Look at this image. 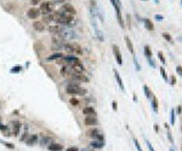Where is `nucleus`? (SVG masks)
I'll use <instances>...</instances> for the list:
<instances>
[{
	"instance_id": "1",
	"label": "nucleus",
	"mask_w": 182,
	"mask_h": 151,
	"mask_svg": "<svg viewBox=\"0 0 182 151\" xmlns=\"http://www.w3.org/2000/svg\"><path fill=\"white\" fill-rule=\"evenodd\" d=\"M66 92L71 95H85L86 90L83 88L82 86H79L78 84H71L66 87Z\"/></svg>"
},
{
	"instance_id": "2",
	"label": "nucleus",
	"mask_w": 182,
	"mask_h": 151,
	"mask_svg": "<svg viewBox=\"0 0 182 151\" xmlns=\"http://www.w3.org/2000/svg\"><path fill=\"white\" fill-rule=\"evenodd\" d=\"M64 45H66V40H64L63 38H61L60 35H52V38H51L52 50L61 51V50L64 49Z\"/></svg>"
},
{
	"instance_id": "3",
	"label": "nucleus",
	"mask_w": 182,
	"mask_h": 151,
	"mask_svg": "<svg viewBox=\"0 0 182 151\" xmlns=\"http://www.w3.org/2000/svg\"><path fill=\"white\" fill-rule=\"evenodd\" d=\"M58 35L61 38H63L64 40H74L77 39V33L74 32L71 27H66V28H62L60 32Z\"/></svg>"
},
{
	"instance_id": "4",
	"label": "nucleus",
	"mask_w": 182,
	"mask_h": 151,
	"mask_svg": "<svg viewBox=\"0 0 182 151\" xmlns=\"http://www.w3.org/2000/svg\"><path fill=\"white\" fill-rule=\"evenodd\" d=\"M64 65H68V67H72V65H75L78 63H80V60L78 57H74V56H67V57H63L60 59Z\"/></svg>"
},
{
	"instance_id": "5",
	"label": "nucleus",
	"mask_w": 182,
	"mask_h": 151,
	"mask_svg": "<svg viewBox=\"0 0 182 151\" xmlns=\"http://www.w3.org/2000/svg\"><path fill=\"white\" fill-rule=\"evenodd\" d=\"M114 9H116V13H117V18H118V22H119V25L121 27V28H124V19H123V16H121V12H120V5L117 4L116 0H111Z\"/></svg>"
},
{
	"instance_id": "6",
	"label": "nucleus",
	"mask_w": 182,
	"mask_h": 151,
	"mask_svg": "<svg viewBox=\"0 0 182 151\" xmlns=\"http://www.w3.org/2000/svg\"><path fill=\"white\" fill-rule=\"evenodd\" d=\"M52 9H53L52 3H49V1H43L42 4H40V12L44 13V15H49V13H51Z\"/></svg>"
},
{
	"instance_id": "7",
	"label": "nucleus",
	"mask_w": 182,
	"mask_h": 151,
	"mask_svg": "<svg viewBox=\"0 0 182 151\" xmlns=\"http://www.w3.org/2000/svg\"><path fill=\"white\" fill-rule=\"evenodd\" d=\"M87 135H89L90 138H92L93 140H102L103 141V134L101 133L98 129H96V128L90 129V131L87 132Z\"/></svg>"
},
{
	"instance_id": "8",
	"label": "nucleus",
	"mask_w": 182,
	"mask_h": 151,
	"mask_svg": "<svg viewBox=\"0 0 182 151\" xmlns=\"http://www.w3.org/2000/svg\"><path fill=\"white\" fill-rule=\"evenodd\" d=\"M112 50H113V53H114V57H116V60L119 65L123 64V57H121V52L119 50V47L117 45H113L112 46Z\"/></svg>"
},
{
	"instance_id": "9",
	"label": "nucleus",
	"mask_w": 182,
	"mask_h": 151,
	"mask_svg": "<svg viewBox=\"0 0 182 151\" xmlns=\"http://www.w3.org/2000/svg\"><path fill=\"white\" fill-rule=\"evenodd\" d=\"M40 9H37V8H32L28 10V12H27V17L30 18V19H35L40 16Z\"/></svg>"
},
{
	"instance_id": "10",
	"label": "nucleus",
	"mask_w": 182,
	"mask_h": 151,
	"mask_svg": "<svg viewBox=\"0 0 182 151\" xmlns=\"http://www.w3.org/2000/svg\"><path fill=\"white\" fill-rule=\"evenodd\" d=\"M85 126H96L98 125V120L96 119V116H86L84 120Z\"/></svg>"
},
{
	"instance_id": "11",
	"label": "nucleus",
	"mask_w": 182,
	"mask_h": 151,
	"mask_svg": "<svg viewBox=\"0 0 182 151\" xmlns=\"http://www.w3.org/2000/svg\"><path fill=\"white\" fill-rule=\"evenodd\" d=\"M21 127H22V123L19 121H12L11 122V128H12L13 135H18L19 131H21Z\"/></svg>"
},
{
	"instance_id": "12",
	"label": "nucleus",
	"mask_w": 182,
	"mask_h": 151,
	"mask_svg": "<svg viewBox=\"0 0 182 151\" xmlns=\"http://www.w3.org/2000/svg\"><path fill=\"white\" fill-rule=\"evenodd\" d=\"M61 10H62L63 12H66V13H68V15H71V16H73V15H75V13H77V10L74 9L71 4H64Z\"/></svg>"
},
{
	"instance_id": "13",
	"label": "nucleus",
	"mask_w": 182,
	"mask_h": 151,
	"mask_svg": "<svg viewBox=\"0 0 182 151\" xmlns=\"http://www.w3.org/2000/svg\"><path fill=\"white\" fill-rule=\"evenodd\" d=\"M38 141H39V137L37 134H32L28 137V139H27V145L33 146V145H35V144H38Z\"/></svg>"
},
{
	"instance_id": "14",
	"label": "nucleus",
	"mask_w": 182,
	"mask_h": 151,
	"mask_svg": "<svg viewBox=\"0 0 182 151\" xmlns=\"http://www.w3.org/2000/svg\"><path fill=\"white\" fill-rule=\"evenodd\" d=\"M48 149L50 151H62L63 150V145L62 144H57V143H51L48 146Z\"/></svg>"
},
{
	"instance_id": "15",
	"label": "nucleus",
	"mask_w": 182,
	"mask_h": 151,
	"mask_svg": "<svg viewBox=\"0 0 182 151\" xmlns=\"http://www.w3.org/2000/svg\"><path fill=\"white\" fill-rule=\"evenodd\" d=\"M51 143H52V141H51L50 137L44 135V134L42 135V138H40V145H42V146H49Z\"/></svg>"
},
{
	"instance_id": "16",
	"label": "nucleus",
	"mask_w": 182,
	"mask_h": 151,
	"mask_svg": "<svg viewBox=\"0 0 182 151\" xmlns=\"http://www.w3.org/2000/svg\"><path fill=\"white\" fill-rule=\"evenodd\" d=\"M83 114L86 116H95L96 115V110L92 106H86L83 109Z\"/></svg>"
},
{
	"instance_id": "17",
	"label": "nucleus",
	"mask_w": 182,
	"mask_h": 151,
	"mask_svg": "<svg viewBox=\"0 0 182 151\" xmlns=\"http://www.w3.org/2000/svg\"><path fill=\"white\" fill-rule=\"evenodd\" d=\"M90 146L93 149H102L104 146V141L102 140H92L90 143Z\"/></svg>"
},
{
	"instance_id": "18",
	"label": "nucleus",
	"mask_w": 182,
	"mask_h": 151,
	"mask_svg": "<svg viewBox=\"0 0 182 151\" xmlns=\"http://www.w3.org/2000/svg\"><path fill=\"white\" fill-rule=\"evenodd\" d=\"M114 76H116V80H117V82H118V85H119V87H120V90H121V91H124V84H123V80H121L120 74L117 71V69H114Z\"/></svg>"
},
{
	"instance_id": "19",
	"label": "nucleus",
	"mask_w": 182,
	"mask_h": 151,
	"mask_svg": "<svg viewBox=\"0 0 182 151\" xmlns=\"http://www.w3.org/2000/svg\"><path fill=\"white\" fill-rule=\"evenodd\" d=\"M124 40H125V44H126V46H127V49H129L130 53H131V54H134V53H135V52H134V44H132L131 39H130L129 36H125V38H124Z\"/></svg>"
},
{
	"instance_id": "20",
	"label": "nucleus",
	"mask_w": 182,
	"mask_h": 151,
	"mask_svg": "<svg viewBox=\"0 0 182 151\" xmlns=\"http://www.w3.org/2000/svg\"><path fill=\"white\" fill-rule=\"evenodd\" d=\"M61 27L57 24V25H51V27H49V32L52 34V35H58L60 34V32H61Z\"/></svg>"
},
{
	"instance_id": "21",
	"label": "nucleus",
	"mask_w": 182,
	"mask_h": 151,
	"mask_svg": "<svg viewBox=\"0 0 182 151\" xmlns=\"http://www.w3.org/2000/svg\"><path fill=\"white\" fill-rule=\"evenodd\" d=\"M152 109L154 113H158L159 110V102L157 97H152Z\"/></svg>"
},
{
	"instance_id": "22",
	"label": "nucleus",
	"mask_w": 182,
	"mask_h": 151,
	"mask_svg": "<svg viewBox=\"0 0 182 151\" xmlns=\"http://www.w3.org/2000/svg\"><path fill=\"white\" fill-rule=\"evenodd\" d=\"M33 28H34L37 32H43V30H45L44 24H43L42 22H38V21H35V22L33 23Z\"/></svg>"
},
{
	"instance_id": "23",
	"label": "nucleus",
	"mask_w": 182,
	"mask_h": 151,
	"mask_svg": "<svg viewBox=\"0 0 182 151\" xmlns=\"http://www.w3.org/2000/svg\"><path fill=\"white\" fill-rule=\"evenodd\" d=\"M145 25H146V29L147 30H154V24H153V22H152V21L151 19H145Z\"/></svg>"
},
{
	"instance_id": "24",
	"label": "nucleus",
	"mask_w": 182,
	"mask_h": 151,
	"mask_svg": "<svg viewBox=\"0 0 182 151\" xmlns=\"http://www.w3.org/2000/svg\"><path fill=\"white\" fill-rule=\"evenodd\" d=\"M64 56H63V53H61V52H57V53H55V54H52L51 57H49L46 60H55V59H61V58H63Z\"/></svg>"
},
{
	"instance_id": "25",
	"label": "nucleus",
	"mask_w": 182,
	"mask_h": 151,
	"mask_svg": "<svg viewBox=\"0 0 182 151\" xmlns=\"http://www.w3.org/2000/svg\"><path fill=\"white\" fill-rule=\"evenodd\" d=\"M143 91H145L146 97H147L148 99H152V97H153V93H152V91L149 90V87L145 85V86H143Z\"/></svg>"
},
{
	"instance_id": "26",
	"label": "nucleus",
	"mask_w": 182,
	"mask_h": 151,
	"mask_svg": "<svg viewBox=\"0 0 182 151\" xmlns=\"http://www.w3.org/2000/svg\"><path fill=\"white\" fill-rule=\"evenodd\" d=\"M164 126H165L166 131H167V139H169L170 144H174V138H172V134H171V131H170V127H169V125H167V123H165Z\"/></svg>"
},
{
	"instance_id": "27",
	"label": "nucleus",
	"mask_w": 182,
	"mask_h": 151,
	"mask_svg": "<svg viewBox=\"0 0 182 151\" xmlns=\"http://www.w3.org/2000/svg\"><path fill=\"white\" fill-rule=\"evenodd\" d=\"M145 54H146V57H147L148 60L152 59V51H151L149 46H145Z\"/></svg>"
},
{
	"instance_id": "28",
	"label": "nucleus",
	"mask_w": 182,
	"mask_h": 151,
	"mask_svg": "<svg viewBox=\"0 0 182 151\" xmlns=\"http://www.w3.org/2000/svg\"><path fill=\"white\" fill-rule=\"evenodd\" d=\"M52 21H55V17H53L51 13H49V15H44V22L46 23H51Z\"/></svg>"
},
{
	"instance_id": "29",
	"label": "nucleus",
	"mask_w": 182,
	"mask_h": 151,
	"mask_svg": "<svg viewBox=\"0 0 182 151\" xmlns=\"http://www.w3.org/2000/svg\"><path fill=\"white\" fill-rule=\"evenodd\" d=\"M163 38L167 41V43H170V44H172L174 43V40H172V36L170 35L169 33H163Z\"/></svg>"
},
{
	"instance_id": "30",
	"label": "nucleus",
	"mask_w": 182,
	"mask_h": 151,
	"mask_svg": "<svg viewBox=\"0 0 182 151\" xmlns=\"http://www.w3.org/2000/svg\"><path fill=\"white\" fill-rule=\"evenodd\" d=\"M69 103H71L73 106H79V104H80V102H79L77 98H71V99H69Z\"/></svg>"
},
{
	"instance_id": "31",
	"label": "nucleus",
	"mask_w": 182,
	"mask_h": 151,
	"mask_svg": "<svg viewBox=\"0 0 182 151\" xmlns=\"http://www.w3.org/2000/svg\"><path fill=\"white\" fill-rule=\"evenodd\" d=\"M170 123L175 125V109H171L170 111Z\"/></svg>"
},
{
	"instance_id": "32",
	"label": "nucleus",
	"mask_w": 182,
	"mask_h": 151,
	"mask_svg": "<svg viewBox=\"0 0 182 151\" xmlns=\"http://www.w3.org/2000/svg\"><path fill=\"white\" fill-rule=\"evenodd\" d=\"M134 144H135V148H136V150H137V151H143V150H142V148H141V145H140L138 140H137L136 138H134Z\"/></svg>"
},
{
	"instance_id": "33",
	"label": "nucleus",
	"mask_w": 182,
	"mask_h": 151,
	"mask_svg": "<svg viewBox=\"0 0 182 151\" xmlns=\"http://www.w3.org/2000/svg\"><path fill=\"white\" fill-rule=\"evenodd\" d=\"M158 58H159V60H160L163 64L166 63V62H165V58H164V54H163V52H161V51H158Z\"/></svg>"
},
{
	"instance_id": "34",
	"label": "nucleus",
	"mask_w": 182,
	"mask_h": 151,
	"mask_svg": "<svg viewBox=\"0 0 182 151\" xmlns=\"http://www.w3.org/2000/svg\"><path fill=\"white\" fill-rule=\"evenodd\" d=\"M22 70V67L21 65H15V68H12L11 69V73L12 74H16V73H19Z\"/></svg>"
},
{
	"instance_id": "35",
	"label": "nucleus",
	"mask_w": 182,
	"mask_h": 151,
	"mask_svg": "<svg viewBox=\"0 0 182 151\" xmlns=\"http://www.w3.org/2000/svg\"><path fill=\"white\" fill-rule=\"evenodd\" d=\"M73 47H74V53H78V54L83 53V51H82V49H80L79 45H73Z\"/></svg>"
},
{
	"instance_id": "36",
	"label": "nucleus",
	"mask_w": 182,
	"mask_h": 151,
	"mask_svg": "<svg viewBox=\"0 0 182 151\" xmlns=\"http://www.w3.org/2000/svg\"><path fill=\"white\" fill-rule=\"evenodd\" d=\"M160 74H161V76H163V79L166 81L167 80V75H166V71H165V69H164L163 67L160 68Z\"/></svg>"
},
{
	"instance_id": "37",
	"label": "nucleus",
	"mask_w": 182,
	"mask_h": 151,
	"mask_svg": "<svg viewBox=\"0 0 182 151\" xmlns=\"http://www.w3.org/2000/svg\"><path fill=\"white\" fill-rule=\"evenodd\" d=\"M134 63H135V65H136V70L140 71V70H141V67H140V64H138V62H137L136 57H134Z\"/></svg>"
},
{
	"instance_id": "38",
	"label": "nucleus",
	"mask_w": 182,
	"mask_h": 151,
	"mask_svg": "<svg viewBox=\"0 0 182 151\" xmlns=\"http://www.w3.org/2000/svg\"><path fill=\"white\" fill-rule=\"evenodd\" d=\"M5 146H8V148H10V149H15V145L13 144H11V143H6V141H1Z\"/></svg>"
},
{
	"instance_id": "39",
	"label": "nucleus",
	"mask_w": 182,
	"mask_h": 151,
	"mask_svg": "<svg viewBox=\"0 0 182 151\" xmlns=\"http://www.w3.org/2000/svg\"><path fill=\"white\" fill-rule=\"evenodd\" d=\"M146 144H147V148H148V150H149V151H156V150H154V149H153V146H152V144L149 143V140H146Z\"/></svg>"
},
{
	"instance_id": "40",
	"label": "nucleus",
	"mask_w": 182,
	"mask_h": 151,
	"mask_svg": "<svg viewBox=\"0 0 182 151\" xmlns=\"http://www.w3.org/2000/svg\"><path fill=\"white\" fill-rule=\"evenodd\" d=\"M176 73L180 75V76L182 78V67L181 65H179V67H176Z\"/></svg>"
},
{
	"instance_id": "41",
	"label": "nucleus",
	"mask_w": 182,
	"mask_h": 151,
	"mask_svg": "<svg viewBox=\"0 0 182 151\" xmlns=\"http://www.w3.org/2000/svg\"><path fill=\"white\" fill-rule=\"evenodd\" d=\"M66 151H79V149L77 146H71V148H67Z\"/></svg>"
},
{
	"instance_id": "42",
	"label": "nucleus",
	"mask_w": 182,
	"mask_h": 151,
	"mask_svg": "<svg viewBox=\"0 0 182 151\" xmlns=\"http://www.w3.org/2000/svg\"><path fill=\"white\" fill-rule=\"evenodd\" d=\"M8 126H4V125H1V123H0V131H3V132H6L8 131Z\"/></svg>"
},
{
	"instance_id": "43",
	"label": "nucleus",
	"mask_w": 182,
	"mask_h": 151,
	"mask_svg": "<svg viewBox=\"0 0 182 151\" xmlns=\"http://www.w3.org/2000/svg\"><path fill=\"white\" fill-rule=\"evenodd\" d=\"M175 84H176V78H175V76H171V80H170V85H171V86H174Z\"/></svg>"
},
{
	"instance_id": "44",
	"label": "nucleus",
	"mask_w": 182,
	"mask_h": 151,
	"mask_svg": "<svg viewBox=\"0 0 182 151\" xmlns=\"http://www.w3.org/2000/svg\"><path fill=\"white\" fill-rule=\"evenodd\" d=\"M112 105H113V110H114V111H117V110H118V104H117V102H113V103H112Z\"/></svg>"
},
{
	"instance_id": "45",
	"label": "nucleus",
	"mask_w": 182,
	"mask_h": 151,
	"mask_svg": "<svg viewBox=\"0 0 182 151\" xmlns=\"http://www.w3.org/2000/svg\"><path fill=\"white\" fill-rule=\"evenodd\" d=\"M156 19H157V21H161V19H163V16H160V15H156Z\"/></svg>"
},
{
	"instance_id": "46",
	"label": "nucleus",
	"mask_w": 182,
	"mask_h": 151,
	"mask_svg": "<svg viewBox=\"0 0 182 151\" xmlns=\"http://www.w3.org/2000/svg\"><path fill=\"white\" fill-rule=\"evenodd\" d=\"M181 113H182V106L179 105V106H177V114H181Z\"/></svg>"
},
{
	"instance_id": "47",
	"label": "nucleus",
	"mask_w": 182,
	"mask_h": 151,
	"mask_svg": "<svg viewBox=\"0 0 182 151\" xmlns=\"http://www.w3.org/2000/svg\"><path fill=\"white\" fill-rule=\"evenodd\" d=\"M40 3V0H32V4L33 5H37V4H39Z\"/></svg>"
},
{
	"instance_id": "48",
	"label": "nucleus",
	"mask_w": 182,
	"mask_h": 151,
	"mask_svg": "<svg viewBox=\"0 0 182 151\" xmlns=\"http://www.w3.org/2000/svg\"><path fill=\"white\" fill-rule=\"evenodd\" d=\"M53 3H58V4H62V3H64V0H53Z\"/></svg>"
},
{
	"instance_id": "49",
	"label": "nucleus",
	"mask_w": 182,
	"mask_h": 151,
	"mask_svg": "<svg viewBox=\"0 0 182 151\" xmlns=\"http://www.w3.org/2000/svg\"><path fill=\"white\" fill-rule=\"evenodd\" d=\"M154 131H156V132H158V131H159V128H158V126H157V125H154Z\"/></svg>"
},
{
	"instance_id": "50",
	"label": "nucleus",
	"mask_w": 182,
	"mask_h": 151,
	"mask_svg": "<svg viewBox=\"0 0 182 151\" xmlns=\"http://www.w3.org/2000/svg\"><path fill=\"white\" fill-rule=\"evenodd\" d=\"M134 102H137V97H136V94H134Z\"/></svg>"
},
{
	"instance_id": "51",
	"label": "nucleus",
	"mask_w": 182,
	"mask_h": 151,
	"mask_svg": "<svg viewBox=\"0 0 182 151\" xmlns=\"http://www.w3.org/2000/svg\"><path fill=\"white\" fill-rule=\"evenodd\" d=\"M83 151H91V150H87V149H84Z\"/></svg>"
},
{
	"instance_id": "52",
	"label": "nucleus",
	"mask_w": 182,
	"mask_h": 151,
	"mask_svg": "<svg viewBox=\"0 0 182 151\" xmlns=\"http://www.w3.org/2000/svg\"><path fill=\"white\" fill-rule=\"evenodd\" d=\"M0 123H1V119H0Z\"/></svg>"
},
{
	"instance_id": "53",
	"label": "nucleus",
	"mask_w": 182,
	"mask_h": 151,
	"mask_svg": "<svg viewBox=\"0 0 182 151\" xmlns=\"http://www.w3.org/2000/svg\"><path fill=\"white\" fill-rule=\"evenodd\" d=\"M143 1H147V0H143Z\"/></svg>"
}]
</instances>
